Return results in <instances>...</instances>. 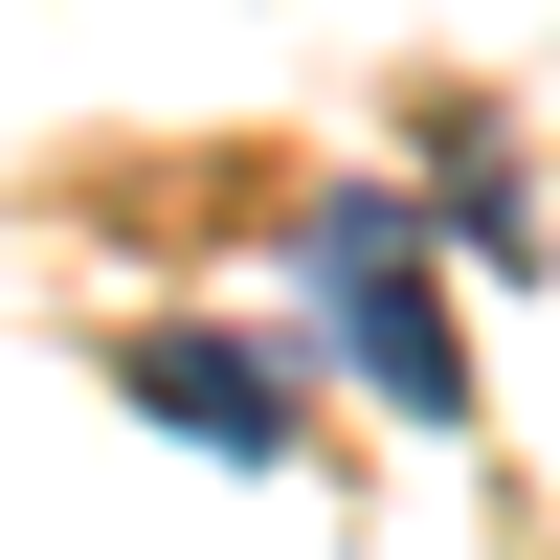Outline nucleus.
<instances>
[{"instance_id":"obj_1","label":"nucleus","mask_w":560,"mask_h":560,"mask_svg":"<svg viewBox=\"0 0 560 560\" xmlns=\"http://www.w3.org/2000/svg\"><path fill=\"white\" fill-rule=\"evenodd\" d=\"M314 314H337V359L404 404V427H471V337H448V292L404 269V202H337V224H314Z\"/></svg>"},{"instance_id":"obj_2","label":"nucleus","mask_w":560,"mask_h":560,"mask_svg":"<svg viewBox=\"0 0 560 560\" xmlns=\"http://www.w3.org/2000/svg\"><path fill=\"white\" fill-rule=\"evenodd\" d=\"M113 382L158 404L179 448H224V471H292V448H314V382H292L269 337H202V314H158V337H135Z\"/></svg>"}]
</instances>
